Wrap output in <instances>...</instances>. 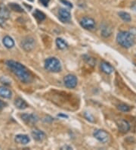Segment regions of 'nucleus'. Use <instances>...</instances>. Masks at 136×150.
<instances>
[{
	"instance_id": "obj_1",
	"label": "nucleus",
	"mask_w": 136,
	"mask_h": 150,
	"mask_svg": "<svg viewBox=\"0 0 136 150\" xmlns=\"http://www.w3.org/2000/svg\"><path fill=\"white\" fill-rule=\"evenodd\" d=\"M6 64L21 82L25 83L30 82L32 79L30 73L23 64L13 60L7 61Z\"/></svg>"
},
{
	"instance_id": "obj_2",
	"label": "nucleus",
	"mask_w": 136,
	"mask_h": 150,
	"mask_svg": "<svg viewBox=\"0 0 136 150\" xmlns=\"http://www.w3.org/2000/svg\"><path fill=\"white\" fill-rule=\"evenodd\" d=\"M116 41L122 47L129 49L135 43V35L130 31H121L116 36Z\"/></svg>"
},
{
	"instance_id": "obj_3",
	"label": "nucleus",
	"mask_w": 136,
	"mask_h": 150,
	"mask_svg": "<svg viewBox=\"0 0 136 150\" xmlns=\"http://www.w3.org/2000/svg\"><path fill=\"white\" fill-rule=\"evenodd\" d=\"M45 68L49 71L59 72L61 70V64L60 61L56 58H49L45 62Z\"/></svg>"
},
{
	"instance_id": "obj_4",
	"label": "nucleus",
	"mask_w": 136,
	"mask_h": 150,
	"mask_svg": "<svg viewBox=\"0 0 136 150\" xmlns=\"http://www.w3.org/2000/svg\"><path fill=\"white\" fill-rule=\"evenodd\" d=\"M94 137L98 141L103 143H108L109 140H110V136H109V134L103 130H95L94 133Z\"/></svg>"
},
{
	"instance_id": "obj_5",
	"label": "nucleus",
	"mask_w": 136,
	"mask_h": 150,
	"mask_svg": "<svg viewBox=\"0 0 136 150\" xmlns=\"http://www.w3.org/2000/svg\"><path fill=\"white\" fill-rule=\"evenodd\" d=\"M80 25L86 30H92L95 28V21L91 18L85 17L80 21Z\"/></svg>"
},
{
	"instance_id": "obj_6",
	"label": "nucleus",
	"mask_w": 136,
	"mask_h": 150,
	"mask_svg": "<svg viewBox=\"0 0 136 150\" xmlns=\"http://www.w3.org/2000/svg\"><path fill=\"white\" fill-rule=\"evenodd\" d=\"M63 82H64V84L67 88L73 89V88L76 87V85H77V78L75 77L74 75L68 74L64 77Z\"/></svg>"
},
{
	"instance_id": "obj_7",
	"label": "nucleus",
	"mask_w": 136,
	"mask_h": 150,
	"mask_svg": "<svg viewBox=\"0 0 136 150\" xmlns=\"http://www.w3.org/2000/svg\"><path fill=\"white\" fill-rule=\"evenodd\" d=\"M58 18L63 23H68L71 20V14L68 10L61 8L58 11Z\"/></svg>"
},
{
	"instance_id": "obj_8",
	"label": "nucleus",
	"mask_w": 136,
	"mask_h": 150,
	"mask_svg": "<svg viewBox=\"0 0 136 150\" xmlns=\"http://www.w3.org/2000/svg\"><path fill=\"white\" fill-rule=\"evenodd\" d=\"M116 124H117L118 129L121 133L125 134L130 130V125L128 121H126L124 119H120V120L117 121Z\"/></svg>"
},
{
	"instance_id": "obj_9",
	"label": "nucleus",
	"mask_w": 136,
	"mask_h": 150,
	"mask_svg": "<svg viewBox=\"0 0 136 150\" xmlns=\"http://www.w3.org/2000/svg\"><path fill=\"white\" fill-rule=\"evenodd\" d=\"M21 46L27 51H30V50H33L35 46L34 40L33 38H31V37H27V38L24 39V40L22 41Z\"/></svg>"
},
{
	"instance_id": "obj_10",
	"label": "nucleus",
	"mask_w": 136,
	"mask_h": 150,
	"mask_svg": "<svg viewBox=\"0 0 136 150\" xmlns=\"http://www.w3.org/2000/svg\"><path fill=\"white\" fill-rule=\"evenodd\" d=\"M21 118L27 124H32V125L36 124L38 121V117L34 114H24L21 115Z\"/></svg>"
},
{
	"instance_id": "obj_11",
	"label": "nucleus",
	"mask_w": 136,
	"mask_h": 150,
	"mask_svg": "<svg viewBox=\"0 0 136 150\" xmlns=\"http://www.w3.org/2000/svg\"><path fill=\"white\" fill-rule=\"evenodd\" d=\"M31 134H32V137H33V139H36V141H42L46 137L45 133L42 131V130H38V129L33 130L32 133H31Z\"/></svg>"
},
{
	"instance_id": "obj_12",
	"label": "nucleus",
	"mask_w": 136,
	"mask_h": 150,
	"mask_svg": "<svg viewBox=\"0 0 136 150\" xmlns=\"http://www.w3.org/2000/svg\"><path fill=\"white\" fill-rule=\"evenodd\" d=\"M30 137L27 135H24V134H19L15 137V142L19 144L27 145V143H30Z\"/></svg>"
},
{
	"instance_id": "obj_13",
	"label": "nucleus",
	"mask_w": 136,
	"mask_h": 150,
	"mask_svg": "<svg viewBox=\"0 0 136 150\" xmlns=\"http://www.w3.org/2000/svg\"><path fill=\"white\" fill-rule=\"evenodd\" d=\"M113 29L108 24H104L101 28V35L104 37H109L112 34Z\"/></svg>"
},
{
	"instance_id": "obj_14",
	"label": "nucleus",
	"mask_w": 136,
	"mask_h": 150,
	"mask_svg": "<svg viewBox=\"0 0 136 150\" xmlns=\"http://www.w3.org/2000/svg\"><path fill=\"white\" fill-rule=\"evenodd\" d=\"M101 68L102 71H103L104 73L107 74H112L113 72V71H114V69H113V68L112 66L107 62H102L101 64Z\"/></svg>"
},
{
	"instance_id": "obj_15",
	"label": "nucleus",
	"mask_w": 136,
	"mask_h": 150,
	"mask_svg": "<svg viewBox=\"0 0 136 150\" xmlns=\"http://www.w3.org/2000/svg\"><path fill=\"white\" fill-rule=\"evenodd\" d=\"M11 90H8V88L5 86H0V96L6 98V99H9L11 97Z\"/></svg>"
},
{
	"instance_id": "obj_16",
	"label": "nucleus",
	"mask_w": 136,
	"mask_h": 150,
	"mask_svg": "<svg viewBox=\"0 0 136 150\" xmlns=\"http://www.w3.org/2000/svg\"><path fill=\"white\" fill-rule=\"evenodd\" d=\"M2 42H3L4 46L8 48V49H11V48L15 46V41L13 40V39L11 37H8V36H6V37H4Z\"/></svg>"
},
{
	"instance_id": "obj_17",
	"label": "nucleus",
	"mask_w": 136,
	"mask_h": 150,
	"mask_svg": "<svg viewBox=\"0 0 136 150\" xmlns=\"http://www.w3.org/2000/svg\"><path fill=\"white\" fill-rule=\"evenodd\" d=\"M15 105L18 109H25L28 106L27 103L21 98H18L15 101Z\"/></svg>"
},
{
	"instance_id": "obj_18",
	"label": "nucleus",
	"mask_w": 136,
	"mask_h": 150,
	"mask_svg": "<svg viewBox=\"0 0 136 150\" xmlns=\"http://www.w3.org/2000/svg\"><path fill=\"white\" fill-rule=\"evenodd\" d=\"M56 45L58 49L60 50H65L68 47V44L65 40H63L61 38H58L56 40Z\"/></svg>"
},
{
	"instance_id": "obj_19",
	"label": "nucleus",
	"mask_w": 136,
	"mask_h": 150,
	"mask_svg": "<svg viewBox=\"0 0 136 150\" xmlns=\"http://www.w3.org/2000/svg\"><path fill=\"white\" fill-rule=\"evenodd\" d=\"M0 15L5 19H8L9 18V11L6 6H0Z\"/></svg>"
},
{
	"instance_id": "obj_20",
	"label": "nucleus",
	"mask_w": 136,
	"mask_h": 150,
	"mask_svg": "<svg viewBox=\"0 0 136 150\" xmlns=\"http://www.w3.org/2000/svg\"><path fill=\"white\" fill-rule=\"evenodd\" d=\"M8 6L14 11H17V12H23L24 11V9L22 8L21 6L17 3H9Z\"/></svg>"
},
{
	"instance_id": "obj_21",
	"label": "nucleus",
	"mask_w": 136,
	"mask_h": 150,
	"mask_svg": "<svg viewBox=\"0 0 136 150\" xmlns=\"http://www.w3.org/2000/svg\"><path fill=\"white\" fill-rule=\"evenodd\" d=\"M119 15H120V18L125 22H130L131 20H132L130 15H129V13L125 12V11H120V12L119 13Z\"/></svg>"
},
{
	"instance_id": "obj_22",
	"label": "nucleus",
	"mask_w": 136,
	"mask_h": 150,
	"mask_svg": "<svg viewBox=\"0 0 136 150\" xmlns=\"http://www.w3.org/2000/svg\"><path fill=\"white\" fill-rule=\"evenodd\" d=\"M34 16L36 19L39 21H42L45 20V15L44 13H42V11H39L38 9H36L34 12Z\"/></svg>"
},
{
	"instance_id": "obj_23",
	"label": "nucleus",
	"mask_w": 136,
	"mask_h": 150,
	"mask_svg": "<svg viewBox=\"0 0 136 150\" xmlns=\"http://www.w3.org/2000/svg\"><path fill=\"white\" fill-rule=\"evenodd\" d=\"M118 109L123 112H128L130 111V107L125 104H120L117 105Z\"/></svg>"
},
{
	"instance_id": "obj_24",
	"label": "nucleus",
	"mask_w": 136,
	"mask_h": 150,
	"mask_svg": "<svg viewBox=\"0 0 136 150\" xmlns=\"http://www.w3.org/2000/svg\"><path fill=\"white\" fill-rule=\"evenodd\" d=\"M84 116H85V117L87 119L88 121H91V122H93V121H94V117H93V116L90 113L85 112V113H84Z\"/></svg>"
},
{
	"instance_id": "obj_25",
	"label": "nucleus",
	"mask_w": 136,
	"mask_h": 150,
	"mask_svg": "<svg viewBox=\"0 0 136 150\" xmlns=\"http://www.w3.org/2000/svg\"><path fill=\"white\" fill-rule=\"evenodd\" d=\"M85 61L87 62L88 63H89V64H91L92 66H94V64H95V60H94V59H93V58H91V57H87V59H85Z\"/></svg>"
},
{
	"instance_id": "obj_26",
	"label": "nucleus",
	"mask_w": 136,
	"mask_h": 150,
	"mask_svg": "<svg viewBox=\"0 0 136 150\" xmlns=\"http://www.w3.org/2000/svg\"><path fill=\"white\" fill-rule=\"evenodd\" d=\"M61 2L63 5H65L66 6H67L68 8H73L72 3L68 2V1H67V0H61Z\"/></svg>"
},
{
	"instance_id": "obj_27",
	"label": "nucleus",
	"mask_w": 136,
	"mask_h": 150,
	"mask_svg": "<svg viewBox=\"0 0 136 150\" xmlns=\"http://www.w3.org/2000/svg\"><path fill=\"white\" fill-rule=\"evenodd\" d=\"M40 2H41V3L44 6H45V7H47L48 5H49V2L50 0H39Z\"/></svg>"
},
{
	"instance_id": "obj_28",
	"label": "nucleus",
	"mask_w": 136,
	"mask_h": 150,
	"mask_svg": "<svg viewBox=\"0 0 136 150\" xmlns=\"http://www.w3.org/2000/svg\"><path fill=\"white\" fill-rule=\"evenodd\" d=\"M4 24H5V18H2V17L0 15V25L2 26V27H3Z\"/></svg>"
},
{
	"instance_id": "obj_29",
	"label": "nucleus",
	"mask_w": 136,
	"mask_h": 150,
	"mask_svg": "<svg viewBox=\"0 0 136 150\" xmlns=\"http://www.w3.org/2000/svg\"><path fill=\"white\" fill-rule=\"evenodd\" d=\"M5 105H6V104L2 100H0V109H2L5 107Z\"/></svg>"
},
{
	"instance_id": "obj_30",
	"label": "nucleus",
	"mask_w": 136,
	"mask_h": 150,
	"mask_svg": "<svg viewBox=\"0 0 136 150\" xmlns=\"http://www.w3.org/2000/svg\"><path fill=\"white\" fill-rule=\"evenodd\" d=\"M72 149V147L68 146H64L63 147H62L61 149Z\"/></svg>"
},
{
	"instance_id": "obj_31",
	"label": "nucleus",
	"mask_w": 136,
	"mask_h": 150,
	"mask_svg": "<svg viewBox=\"0 0 136 150\" xmlns=\"http://www.w3.org/2000/svg\"><path fill=\"white\" fill-rule=\"evenodd\" d=\"M60 117H67V115H59Z\"/></svg>"
},
{
	"instance_id": "obj_32",
	"label": "nucleus",
	"mask_w": 136,
	"mask_h": 150,
	"mask_svg": "<svg viewBox=\"0 0 136 150\" xmlns=\"http://www.w3.org/2000/svg\"><path fill=\"white\" fill-rule=\"evenodd\" d=\"M27 1H29V2H34V0H27Z\"/></svg>"
}]
</instances>
